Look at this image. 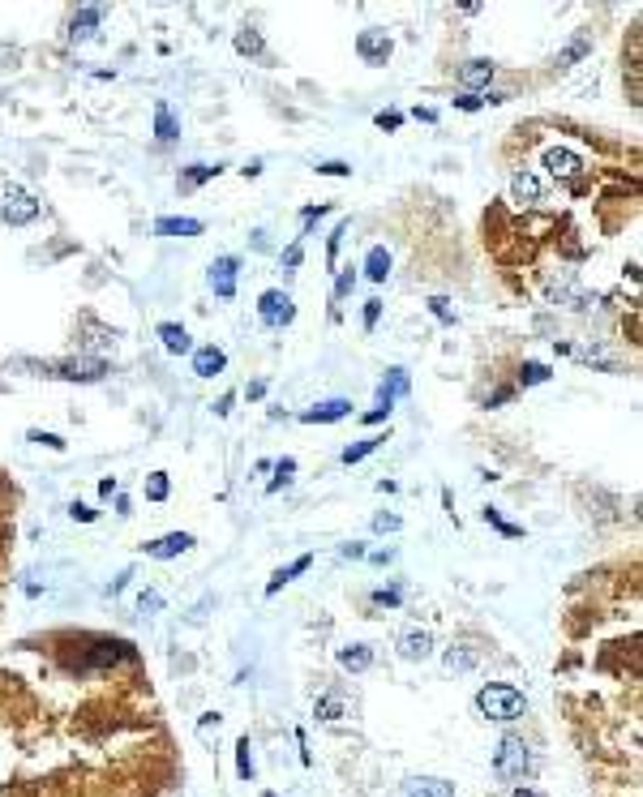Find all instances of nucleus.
Segmentation results:
<instances>
[{
	"label": "nucleus",
	"instance_id": "1",
	"mask_svg": "<svg viewBox=\"0 0 643 797\" xmlns=\"http://www.w3.org/2000/svg\"><path fill=\"white\" fill-rule=\"evenodd\" d=\"M476 708H480V716H489V720H519L523 716V695L515 686H502V681H494V686H485L476 695Z\"/></svg>",
	"mask_w": 643,
	"mask_h": 797
},
{
	"label": "nucleus",
	"instance_id": "2",
	"mask_svg": "<svg viewBox=\"0 0 643 797\" xmlns=\"http://www.w3.org/2000/svg\"><path fill=\"white\" fill-rule=\"evenodd\" d=\"M39 219V202L22 189V185H0V223L22 228Z\"/></svg>",
	"mask_w": 643,
	"mask_h": 797
},
{
	"label": "nucleus",
	"instance_id": "3",
	"mask_svg": "<svg viewBox=\"0 0 643 797\" xmlns=\"http://www.w3.org/2000/svg\"><path fill=\"white\" fill-rule=\"evenodd\" d=\"M494 772L502 776V780H523L527 772H532V755H527V746L519 737H506L502 746H498V755H494Z\"/></svg>",
	"mask_w": 643,
	"mask_h": 797
},
{
	"label": "nucleus",
	"instance_id": "4",
	"mask_svg": "<svg viewBox=\"0 0 643 797\" xmlns=\"http://www.w3.org/2000/svg\"><path fill=\"white\" fill-rule=\"evenodd\" d=\"M257 313H262V322H266V326H288L292 317H296V309H292V296H288V292H262Z\"/></svg>",
	"mask_w": 643,
	"mask_h": 797
},
{
	"label": "nucleus",
	"instance_id": "5",
	"mask_svg": "<svg viewBox=\"0 0 643 797\" xmlns=\"http://www.w3.org/2000/svg\"><path fill=\"white\" fill-rule=\"evenodd\" d=\"M356 51L365 56V65H386V61H391V39H386V30H365V35L356 39Z\"/></svg>",
	"mask_w": 643,
	"mask_h": 797
},
{
	"label": "nucleus",
	"instance_id": "6",
	"mask_svg": "<svg viewBox=\"0 0 643 797\" xmlns=\"http://www.w3.org/2000/svg\"><path fill=\"white\" fill-rule=\"evenodd\" d=\"M236 257H219L210 266V288H214V296H223V300H232L236 296Z\"/></svg>",
	"mask_w": 643,
	"mask_h": 797
},
{
	"label": "nucleus",
	"instance_id": "7",
	"mask_svg": "<svg viewBox=\"0 0 643 797\" xmlns=\"http://www.w3.org/2000/svg\"><path fill=\"white\" fill-rule=\"evenodd\" d=\"M56 373L69 378V382H99V378L107 373V364H103V360H61Z\"/></svg>",
	"mask_w": 643,
	"mask_h": 797
},
{
	"label": "nucleus",
	"instance_id": "8",
	"mask_svg": "<svg viewBox=\"0 0 643 797\" xmlns=\"http://www.w3.org/2000/svg\"><path fill=\"white\" fill-rule=\"evenodd\" d=\"M343 416H352V403H348V399H326V403L300 412L305 424H335V420H343Z\"/></svg>",
	"mask_w": 643,
	"mask_h": 797
},
{
	"label": "nucleus",
	"instance_id": "9",
	"mask_svg": "<svg viewBox=\"0 0 643 797\" xmlns=\"http://www.w3.org/2000/svg\"><path fill=\"white\" fill-rule=\"evenodd\" d=\"M185 549H193V536L189 531H172V536H159V540H150L146 545V557H176V553H185Z\"/></svg>",
	"mask_w": 643,
	"mask_h": 797
},
{
	"label": "nucleus",
	"instance_id": "10",
	"mask_svg": "<svg viewBox=\"0 0 643 797\" xmlns=\"http://www.w3.org/2000/svg\"><path fill=\"white\" fill-rule=\"evenodd\" d=\"M403 395H408V369H391L386 382L378 386V412H391L395 399H403Z\"/></svg>",
	"mask_w": 643,
	"mask_h": 797
},
{
	"label": "nucleus",
	"instance_id": "11",
	"mask_svg": "<svg viewBox=\"0 0 643 797\" xmlns=\"http://www.w3.org/2000/svg\"><path fill=\"white\" fill-rule=\"evenodd\" d=\"M545 168L553 172V176H579V168H583V159L575 154V150H562V146H553V150H545Z\"/></svg>",
	"mask_w": 643,
	"mask_h": 797
},
{
	"label": "nucleus",
	"instance_id": "12",
	"mask_svg": "<svg viewBox=\"0 0 643 797\" xmlns=\"http://www.w3.org/2000/svg\"><path fill=\"white\" fill-rule=\"evenodd\" d=\"M228 369V356L219 347H197L193 352V373L197 378H214V373H223Z\"/></svg>",
	"mask_w": 643,
	"mask_h": 797
},
{
	"label": "nucleus",
	"instance_id": "13",
	"mask_svg": "<svg viewBox=\"0 0 643 797\" xmlns=\"http://www.w3.org/2000/svg\"><path fill=\"white\" fill-rule=\"evenodd\" d=\"M403 797H455V789L438 776H420V780H408L403 784Z\"/></svg>",
	"mask_w": 643,
	"mask_h": 797
},
{
	"label": "nucleus",
	"instance_id": "14",
	"mask_svg": "<svg viewBox=\"0 0 643 797\" xmlns=\"http://www.w3.org/2000/svg\"><path fill=\"white\" fill-rule=\"evenodd\" d=\"M510 197L523 202V206L541 202V180H536L532 172H515V176H510Z\"/></svg>",
	"mask_w": 643,
	"mask_h": 797
},
{
	"label": "nucleus",
	"instance_id": "15",
	"mask_svg": "<svg viewBox=\"0 0 643 797\" xmlns=\"http://www.w3.org/2000/svg\"><path fill=\"white\" fill-rule=\"evenodd\" d=\"M154 232L159 236H202V219H172V215H164V219H154Z\"/></svg>",
	"mask_w": 643,
	"mask_h": 797
},
{
	"label": "nucleus",
	"instance_id": "16",
	"mask_svg": "<svg viewBox=\"0 0 643 797\" xmlns=\"http://www.w3.org/2000/svg\"><path fill=\"white\" fill-rule=\"evenodd\" d=\"M399 652H403L408 660H424L429 652H434V639H429L424 630H408L403 639H399Z\"/></svg>",
	"mask_w": 643,
	"mask_h": 797
},
{
	"label": "nucleus",
	"instance_id": "17",
	"mask_svg": "<svg viewBox=\"0 0 643 797\" xmlns=\"http://www.w3.org/2000/svg\"><path fill=\"white\" fill-rule=\"evenodd\" d=\"M159 339H164V347H168L172 356H180V352H193V339H189V330H185V326H176V322H164V326H159Z\"/></svg>",
	"mask_w": 643,
	"mask_h": 797
},
{
	"label": "nucleus",
	"instance_id": "18",
	"mask_svg": "<svg viewBox=\"0 0 643 797\" xmlns=\"http://www.w3.org/2000/svg\"><path fill=\"white\" fill-rule=\"evenodd\" d=\"M459 82H463L467 90L489 86V82H494V65H489V61H467V65L459 69Z\"/></svg>",
	"mask_w": 643,
	"mask_h": 797
},
{
	"label": "nucleus",
	"instance_id": "19",
	"mask_svg": "<svg viewBox=\"0 0 643 797\" xmlns=\"http://www.w3.org/2000/svg\"><path fill=\"white\" fill-rule=\"evenodd\" d=\"M103 13H107L103 5H86V9H78V13H73V39H90L94 26L103 22Z\"/></svg>",
	"mask_w": 643,
	"mask_h": 797
},
{
	"label": "nucleus",
	"instance_id": "20",
	"mask_svg": "<svg viewBox=\"0 0 643 797\" xmlns=\"http://www.w3.org/2000/svg\"><path fill=\"white\" fill-rule=\"evenodd\" d=\"M365 275H369L373 283H382V279L391 275V253H386L382 245H373V249L365 253Z\"/></svg>",
	"mask_w": 643,
	"mask_h": 797
},
{
	"label": "nucleus",
	"instance_id": "21",
	"mask_svg": "<svg viewBox=\"0 0 643 797\" xmlns=\"http://www.w3.org/2000/svg\"><path fill=\"white\" fill-rule=\"evenodd\" d=\"M309 566H313V553H300V557H296L292 566H283V570H275V579H271V583H266V596H275V592L283 588V583H292V579H296L300 570H309Z\"/></svg>",
	"mask_w": 643,
	"mask_h": 797
},
{
	"label": "nucleus",
	"instance_id": "22",
	"mask_svg": "<svg viewBox=\"0 0 643 797\" xmlns=\"http://www.w3.org/2000/svg\"><path fill=\"white\" fill-rule=\"evenodd\" d=\"M339 665H343V669H352V673H365V669L373 665V652H369L365 643H352V648H343V652H339Z\"/></svg>",
	"mask_w": 643,
	"mask_h": 797
},
{
	"label": "nucleus",
	"instance_id": "23",
	"mask_svg": "<svg viewBox=\"0 0 643 797\" xmlns=\"http://www.w3.org/2000/svg\"><path fill=\"white\" fill-rule=\"evenodd\" d=\"M587 51H592V39H587V35H579V39H570V43L558 51V65H562V69H570L575 61H583V56H587Z\"/></svg>",
	"mask_w": 643,
	"mask_h": 797
},
{
	"label": "nucleus",
	"instance_id": "24",
	"mask_svg": "<svg viewBox=\"0 0 643 797\" xmlns=\"http://www.w3.org/2000/svg\"><path fill=\"white\" fill-rule=\"evenodd\" d=\"M154 133L164 137V142L180 137V129H176V121H172V108H168V103H154Z\"/></svg>",
	"mask_w": 643,
	"mask_h": 797
},
{
	"label": "nucleus",
	"instance_id": "25",
	"mask_svg": "<svg viewBox=\"0 0 643 797\" xmlns=\"http://www.w3.org/2000/svg\"><path fill=\"white\" fill-rule=\"evenodd\" d=\"M519 382H523V386H541V382H549V364L527 360V364H523V373H519Z\"/></svg>",
	"mask_w": 643,
	"mask_h": 797
},
{
	"label": "nucleus",
	"instance_id": "26",
	"mask_svg": "<svg viewBox=\"0 0 643 797\" xmlns=\"http://www.w3.org/2000/svg\"><path fill=\"white\" fill-rule=\"evenodd\" d=\"M382 442H386V438H365V442H356V446H348V450H343V463H360L365 455H373V450H378Z\"/></svg>",
	"mask_w": 643,
	"mask_h": 797
},
{
	"label": "nucleus",
	"instance_id": "27",
	"mask_svg": "<svg viewBox=\"0 0 643 797\" xmlns=\"http://www.w3.org/2000/svg\"><path fill=\"white\" fill-rule=\"evenodd\" d=\"M146 498H150V502H164V498H168V471H150V481H146Z\"/></svg>",
	"mask_w": 643,
	"mask_h": 797
},
{
	"label": "nucleus",
	"instance_id": "28",
	"mask_svg": "<svg viewBox=\"0 0 643 797\" xmlns=\"http://www.w3.org/2000/svg\"><path fill=\"white\" fill-rule=\"evenodd\" d=\"M236 51L257 56V51H262V35H257V30H240V35H236Z\"/></svg>",
	"mask_w": 643,
	"mask_h": 797
},
{
	"label": "nucleus",
	"instance_id": "29",
	"mask_svg": "<svg viewBox=\"0 0 643 797\" xmlns=\"http://www.w3.org/2000/svg\"><path fill=\"white\" fill-rule=\"evenodd\" d=\"M472 665H476V656H472V652H463V648L446 652V669H451V673H463V669H472Z\"/></svg>",
	"mask_w": 643,
	"mask_h": 797
},
{
	"label": "nucleus",
	"instance_id": "30",
	"mask_svg": "<svg viewBox=\"0 0 643 797\" xmlns=\"http://www.w3.org/2000/svg\"><path fill=\"white\" fill-rule=\"evenodd\" d=\"M210 176H219V168H206V163L189 168V172H185V189H193V185H206Z\"/></svg>",
	"mask_w": 643,
	"mask_h": 797
},
{
	"label": "nucleus",
	"instance_id": "31",
	"mask_svg": "<svg viewBox=\"0 0 643 797\" xmlns=\"http://www.w3.org/2000/svg\"><path fill=\"white\" fill-rule=\"evenodd\" d=\"M275 471H279V481H271V493H275V489H283V485L292 481V471H296V459H279V463H275Z\"/></svg>",
	"mask_w": 643,
	"mask_h": 797
},
{
	"label": "nucleus",
	"instance_id": "32",
	"mask_svg": "<svg viewBox=\"0 0 643 797\" xmlns=\"http://www.w3.org/2000/svg\"><path fill=\"white\" fill-rule=\"evenodd\" d=\"M137 609H142V613H159V609H164V596H159V592H150V588H146V592L137 596Z\"/></svg>",
	"mask_w": 643,
	"mask_h": 797
},
{
	"label": "nucleus",
	"instance_id": "33",
	"mask_svg": "<svg viewBox=\"0 0 643 797\" xmlns=\"http://www.w3.org/2000/svg\"><path fill=\"white\" fill-rule=\"evenodd\" d=\"M429 309H434V317H442V322H455V309H451L446 296H434V300H429Z\"/></svg>",
	"mask_w": 643,
	"mask_h": 797
},
{
	"label": "nucleus",
	"instance_id": "34",
	"mask_svg": "<svg viewBox=\"0 0 643 797\" xmlns=\"http://www.w3.org/2000/svg\"><path fill=\"white\" fill-rule=\"evenodd\" d=\"M343 236H348V219L335 228V236H331V249H326V261L335 266V257H339V245H343Z\"/></svg>",
	"mask_w": 643,
	"mask_h": 797
},
{
	"label": "nucleus",
	"instance_id": "35",
	"mask_svg": "<svg viewBox=\"0 0 643 797\" xmlns=\"http://www.w3.org/2000/svg\"><path fill=\"white\" fill-rule=\"evenodd\" d=\"M339 712H343L339 699H322V703H317V716H322V720H339Z\"/></svg>",
	"mask_w": 643,
	"mask_h": 797
},
{
	"label": "nucleus",
	"instance_id": "36",
	"mask_svg": "<svg viewBox=\"0 0 643 797\" xmlns=\"http://www.w3.org/2000/svg\"><path fill=\"white\" fill-rule=\"evenodd\" d=\"M30 442H39V446H47V450H65V442H61L56 433H39V429H30Z\"/></svg>",
	"mask_w": 643,
	"mask_h": 797
},
{
	"label": "nucleus",
	"instance_id": "37",
	"mask_svg": "<svg viewBox=\"0 0 643 797\" xmlns=\"http://www.w3.org/2000/svg\"><path fill=\"white\" fill-rule=\"evenodd\" d=\"M485 519H489V523H494V527L502 531V536H519V527H515V523H506V519H502L498 510H485Z\"/></svg>",
	"mask_w": 643,
	"mask_h": 797
},
{
	"label": "nucleus",
	"instance_id": "38",
	"mask_svg": "<svg viewBox=\"0 0 643 797\" xmlns=\"http://www.w3.org/2000/svg\"><path fill=\"white\" fill-rule=\"evenodd\" d=\"M399 527H403L399 514H378V519H373V531H399Z\"/></svg>",
	"mask_w": 643,
	"mask_h": 797
},
{
	"label": "nucleus",
	"instance_id": "39",
	"mask_svg": "<svg viewBox=\"0 0 643 797\" xmlns=\"http://www.w3.org/2000/svg\"><path fill=\"white\" fill-rule=\"evenodd\" d=\"M317 172H322V176H348V172H352V168H348V163H343V159H331V163H322V168H317Z\"/></svg>",
	"mask_w": 643,
	"mask_h": 797
},
{
	"label": "nucleus",
	"instance_id": "40",
	"mask_svg": "<svg viewBox=\"0 0 643 797\" xmlns=\"http://www.w3.org/2000/svg\"><path fill=\"white\" fill-rule=\"evenodd\" d=\"M378 313H382V300H369V304H365V330L378 326Z\"/></svg>",
	"mask_w": 643,
	"mask_h": 797
},
{
	"label": "nucleus",
	"instance_id": "41",
	"mask_svg": "<svg viewBox=\"0 0 643 797\" xmlns=\"http://www.w3.org/2000/svg\"><path fill=\"white\" fill-rule=\"evenodd\" d=\"M373 121H378V129H399V125H403V116H399V112H378Z\"/></svg>",
	"mask_w": 643,
	"mask_h": 797
},
{
	"label": "nucleus",
	"instance_id": "42",
	"mask_svg": "<svg viewBox=\"0 0 643 797\" xmlns=\"http://www.w3.org/2000/svg\"><path fill=\"white\" fill-rule=\"evenodd\" d=\"M455 103H459L463 112H480V108H485V99H480V94H463V99H455Z\"/></svg>",
	"mask_w": 643,
	"mask_h": 797
},
{
	"label": "nucleus",
	"instance_id": "43",
	"mask_svg": "<svg viewBox=\"0 0 643 797\" xmlns=\"http://www.w3.org/2000/svg\"><path fill=\"white\" fill-rule=\"evenodd\" d=\"M69 514H73L78 523H94V510H90V506H82V502H73V506H69Z\"/></svg>",
	"mask_w": 643,
	"mask_h": 797
},
{
	"label": "nucleus",
	"instance_id": "44",
	"mask_svg": "<svg viewBox=\"0 0 643 797\" xmlns=\"http://www.w3.org/2000/svg\"><path fill=\"white\" fill-rule=\"evenodd\" d=\"M373 605H399V588H382L378 596H373Z\"/></svg>",
	"mask_w": 643,
	"mask_h": 797
},
{
	"label": "nucleus",
	"instance_id": "45",
	"mask_svg": "<svg viewBox=\"0 0 643 797\" xmlns=\"http://www.w3.org/2000/svg\"><path fill=\"white\" fill-rule=\"evenodd\" d=\"M352 283H356V275H352V271H343V275H339V283H335V296H348V292H352Z\"/></svg>",
	"mask_w": 643,
	"mask_h": 797
},
{
	"label": "nucleus",
	"instance_id": "46",
	"mask_svg": "<svg viewBox=\"0 0 643 797\" xmlns=\"http://www.w3.org/2000/svg\"><path fill=\"white\" fill-rule=\"evenodd\" d=\"M240 776H253V759H249V741H240Z\"/></svg>",
	"mask_w": 643,
	"mask_h": 797
},
{
	"label": "nucleus",
	"instance_id": "47",
	"mask_svg": "<svg viewBox=\"0 0 643 797\" xmlns=\"http://www.w3.org/2000/svg\"><path fill=\"white\" fill-rule=\"evenodd\" d=\"M283 266H292V271L300 266V240H296V245H288V253H283Z\"/></svg>",
	"mask_w": 643,
	"mask_h": 797
},
{
	"label": "nucleus",
	"instance_id": "48",
	"mask_svg": "<svg viewBox=\"0 0 643 797\" xmlns=\"http://www.w3.org/2000/svg\"><path fill=\"white\" fill-rule=\"evenodd\" d=\"M412 116H416V121H424V125H434V121H438V112H434V108H416Z\"/></svg>",
	"mask_w": 643,
	"mask_h": 797
},
{
	"label": "nucleus",
	"instance_id": "49",
	"mask_svg": "<svg viewBox=\"0 0 643 797\" xmlns=\"http://www.w3.org/2000/svg\"><path fill=\"white\" fill-rule=\"evenodd\" d=\"M99 493H103V498H112V493H116V481H112V476H107V481H99Z\"/></svg>",
	"mask_w": 643,
	"mask_h": 797
},
{
	"label": "nucleus",
	"instance_id": "50",
	"mask_svg": "<svg viewBox=\"0 0 643 797\" xmlns=\"http://www.w3.org/2000/svg\"><path fill=\"white\" fill-rule=\"evenodd\" d=\"M510 797H536V793H532V789H515Z\"/></svg>",
	"mask_w": 643,
	"mask_h": 797
}]
</instances>
